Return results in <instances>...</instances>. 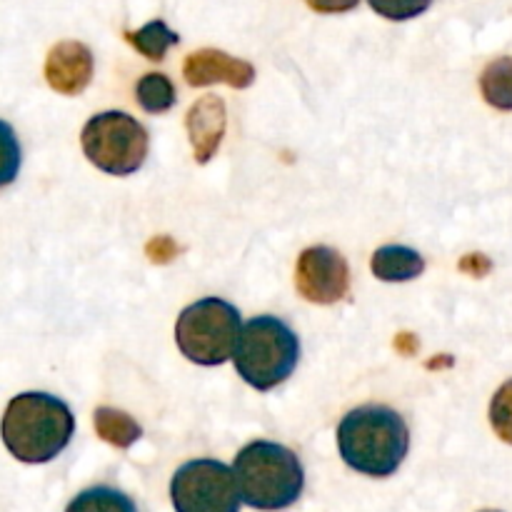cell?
Segmentation results:
<instances>
[{
	"mask_svg": "<svg viewBox=\"0 0 512 512\" xmlns=\"http://www.w3.org/2000/svg\"><path fill=\"white\" fill-rule=\"evenodd\" d=\"M188 138L193 145V155L200 165L208 163L220 148L225 135V103L218 95H205L188 110Z\"/></svg>",
	"mask_w": 512,
	"mask_h": 512,
	"instance_id": "cell-11",
	"label": "cell"
},
{
	"mask_svg": "<svg viewBox=\"0 0 512 512\" xmlns=\"http://www.w3.org/2000/svg\"><path fill=\"white\" fill-rule=\"evenodd\" d=\"M235 370L250 388L268 393L295 373L300 360V340L275 315H260L240 328L235 345Z\"/></svg>",
	"mask_w": 512,
	"mask_h": 512,
	"instance_id": "cell-4",
	"label": "cell"
},
{
	"mask_svg": "<svg viewBox=\"0 0 512 512\" xmlns=\"http://www.w3.org/2000/svg\"><path fill=\"white\" fill-rule=\"evenodd\" d=\"M83 153L90 163L108 175H133L148 158V130L143 123L120 110L93 115L80 133Z\"/></svg>",
	"mask_w": 512,
	"mask_h": 512,
	"instance_id": "cell-6",
	"label": "cell"
},
{
	"mask_svg": "<svg viewBox=\"0 0 512 512\" xmlns=\"http://www.w3.org/2000/svg\"><path fill=\"white\" fill-rule=\"evenodd\" d=\"M45 80L60 95H80L93 80V53L78 40L53 45L45 60Z\"/></svg>",
	"mask_w": 512,
	"mask_h": 512,
	"instance_id": "cell-10",
	"label": "cell"
},
{
	"mask_svg": "<svg viewBox=\"0 0 512 512\" xmlns=\"http://www.w3.org/2000/svg\"><path fill=\"white\" fill-rule=\"evenodd\" d=\"M240 500L258 510H283L300 498L305 470L290 448L270 440L245 445L233 465Z\"/></svg>",
	"mask_w": 512,
	"mask_h": 512,
	"instance_id": "cell-3",
	"label": "cell"
},
{
	"mask_svg": "<svg viewBox=\"0 0 512 512\" xmlns=\"http://www.w3.org/2000/svg\"><path fill=\"white\" fill-rule=\"evenodd\" d=\"M240 313L220 298H203L188 305L175 323V343L195 365H223L233 358L240 335Z\"/></svg>",
	"mask_w": 512,
	"mask_h": 512,
	"instance_id": "cell-5",
	"label": "cell"
},
{
	"mask_svg": "<svg viewBox=\"0 0 512 512\" xmlns=\"http://www.w3.org/2000/svg\"><path fill=\"white\" fill-rule=\"evenodd\" d=\"M170 500L178 512H238L240 490L233 468L220 460H190L170 480Z\"/></svg>",
	"mask_w": 512,
	"mask_h": 512,
	"instance_id": "cell-7",
	"label": "cell"
},
{
	"mask_svg": "<svg viewBox=\"0 0 512 512\" xmlns=\"http://www.w3.org/2000/svg\"><path fill=\"white\" fill-rule=\"evenodd\" d=\"M135 100H138V105L145 113L160 115L173 108L178 95H175V85L170 83L168 75L148 73L135 85Z\"/></svg>",
	"mask_w": 512,
	"mask_h": 512,
	"instance_id": "cell-15",
	"label": "cell"
},
{
	"mask_svg": "<svg viewBox=\"0 0 512 512\" xmlns=\"http://www.w3.org/2000/svg\"><path fill=\"white\" fill-rule=\"evenodd\" d=\"M305 3H308L315 13L330 15V13H348V10H353L360 0H305Z\"/></svg>",
	"mask_w": 512,
	"mask_h": 512,
	"instance_id": "cell-22",
	"label": "cell"
},
{
	"mask_svg": "<svg viewBox=\"0 0 512 512\" xmlns=\"http://www.w3.org/2000/svg\"><path fill=\"white\" fill-rule=\"evenodd\" d=\"M460 268L470 275H488V270L493 268V265H490V260L485 258V255L473 253V255H468V258L460 260Z\"/></svg>",
	"mask_w": 512,
	"mask_h": 512,
	"instance_id": "cell-23",
	"label": "cell"
},
{
	"mask_svg": "<svg viewBox=\"0 0 512 512\" xmlns=\"http://www.w3.org/2000/svg\"><path fill=\"white\" fill-rule=\"evenodd\" d=\"M125 38H128L130 45H135L138 53H143L148 60H155V63H160L165 58V50L170 45L180 43V35L175 30H170L163 20H150L140 30L125 35Z\"/></svg>",
	"mask_w": 512,
	"mask_h": 512,
	"instance_id": "cell-16",
	"label": "cell"
},
{
	"mask_svg": "<svg viewBox=\"0 0 512 512\" xmlns=\"http://www.w3.org/2000/svg\"><path fill=\"white\" fill-rule=\"evenodd\" d=\"M93 423L98 438L120 450H128L130 445H133L135 440H140V435H143V428H140L128 413L115 408H105V405L95 410Z\"/></svg>",
	"mask_w": 512,
	"mask_h": 512,
	"instance_id": "cell-13",
	"label": "cell"
},
{
	"mask_svg": "<svg viewBox=\"0 0 512 512\" xmlns=\"http://www.w3.org/2000/svg\"><path fill=\"white\" fill-rule=\"evenodd\" d=\"M338 448L345 465L370 478H388L403 465L410 433L403 415L385 405H363L340 420Z\"/></svg>",
	"mask_w": 512,
	"mask_h": 512,
	"instance_id": "cell-2",
	"label": "cell"
},
{
	"mask_svg": "<svg viewBox=\"0 0 512 512\" xmlns=\"http://www.w3.org/2000/svg\"><path fill=\"white\" fill-rule=\"evenodd\" d=\"M175 255H178V245H175L170 238H165V235L148 243V258L153 260V263H168V260H173Z\"/></svg>",
	"mask_w": 512,
	"mask_h": 512,
	"instance_id": "cell-21",
	"label": "cell"
},
{
	"mask_svg": "<svg viewBox=\"0 0 512 512\" xmlns=\"http://www.w3.org/2000/svg\"><path fill=\"white\" fill-rule=\"evenodd\" d=\"M20 143L15 138V130L5 120H0V188L13 183L20 170Z\"/></svg>",
	"mask_w": 512,
	"mask_h": 512,
	"instance_id": "cell-17",
	"label": "cell"
},
{
	"mask_svg": "<svg viewBox=\"0 0 512 512\" xmlns=\"http://www.w3.org/2000/svg\"><path fill=\"white\" fill-rule=\"evenodd\" d=\"M295 288L315 305L340 303L350 290L348 260L328 245L303 250L295 268Z\"/></svg>",
	"mask_w": 512,
	"mask_h": 512,
	"instance_id": "cell-8",
	"label": "cell"
},
{
	"mask_svg": "<svg viewBox=\"0 0 512 512\" xmlns=\"http://www.w3.org/2000/svg\"><path fill=\"white\" fill-rule=\"evenodd\" d=\"M480 90L485 103L495 110L512 113V55L493 60L480 75Z\"/></svg>",
	"mask_w": 512,
	"mask_h": 512,
	"instance_id": "cell-14",
	"label": "cell"
},
{
	"mask_svg": "<svg viewBox=\"0 0 512 512\" xmlns=\"http://www.w3.org/2000/svg\"><path fill=\"white\" fill-rule=\"evenodd\" d=\"M185 83L193 88H203V85L225 83L230 88H250L255 80V68L248 60L233 58V55L223 53V50L203 48L198 53H190L183 65Z\"/></svg>",
	"mask_w": 512,
	"mask_h": 512,
	"instance_id": "cell-9",
	"label": "cell"
},
{
	"mask_svg": "<svg viewBox=\"0 0 512 512\" xmlns=\"http://www.w3.org/2000/svg\"><path fill=\"white\" fill-rule=\"evenodd\" d=\"M75 418L68 405L48 393H20L8 403L0 435L15 460L40 465L68 448Z\"/></svg>",
	"mask_w": 512,
	"mask_h": 512,
	"instance_id": "cell-1",
	"label": "cell"
},
{
	"mask_svg": "<svg viewBox=\"0 0 512 512\" xmlns=\"http://www.w3.org/2000/svg\"><path fill=\"white\" fill-rule=\"evenodd\" d=\"M370 8L388 20H410L423 15L433 0H368Z\"/></svg>",
	"mask_w": 512,
	"mask_h": 512,
	"instance_id": "cell-20",
	"label": "cell"
},
{
	"mask_svg": "<svg viewBox=\"0 0 512 512\" xmlns=\"http://www.w3.org/2000/svg\"><path fill=\"white\" fill-rule=\"evenodd\" d=\"M490 425L503 443L512 445V380L500 385L490 403Z\"/></svg>",
	"mask_w": 512,
	"mask_h": 512,
	"instance_id": "cell-18",
	"label": "cell"
},
{
	"mask_svg": "<svg viewBox=\"0 0 512 512\" xmlns=\"http://www.w3.org/2000/svg\"><path fill=\"white\" fill-rule=\"evenodd\" d=\"M370 270L378 280L385 283H405L423 275L425 260L418 250L405 245H383L370 258Z\"/></svg>",
	"mask_w": 512,
	"mask_h": 512,
	"instance_id": "cell-12",
	"label": "cell"
},
{
	"mask_svg": "<svg viewBox=\"0 0 512 512\" xmlns=\"http://www.w3.org/2000/svg\"><path fill=\"white\" fill-rule=\"evenodd\" d=\"M80 508H95V510H135V505L130 503L128 498L118 493V490H108V488H95V490H85L78 500L70 503V510H80Z\"/></svg>",
	"mask_w": 512,
	"mask_h": 512,
	"instance_id": "cell-19",
	"label": "cell"
}]
</instances>
